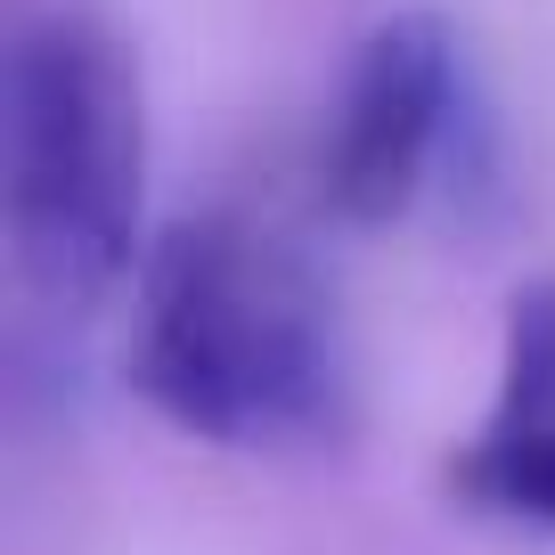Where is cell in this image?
I'll use <instances>...</instances> for the list:
<instances>
[{
	"label": "cell",
	"instance_id": "6da1fadb",
	"mask_svg": "<svg viewBox=\"0 0 555 555\" xmlns=\"http://www.w3.org/2000/svg\"><path fill=\"white\" fill-rule=\"evenodd\" d=\"M131 392L212 450H335L351 425V344L327 278L237 205L172 221L131 278Z\"/></svg>",
	"mask_w": 555,
	"mask_h": 555
},
{
	"label": "cell",
	"instance_id": "7a4b0ae2",
	"mask_svg": "<svg viewBox=\"0 0 555 555\" xmlns=\"http://www.w3.org/2000/svg\"><path fill=\"white\" fill-rule=\"evenodd\" d=\"M147 99L90 9H34L0 57V229L41 319L82 327L139 278Z\"/></svg>",
	"mask_w": 555,
	"mask_h": 555
},
{
	"label": "cell",
	"instance_id": "3957f363",
	"mask_svg": "<svg viewBox=\"0 0 555 555\" xmlns=\"http://www.w3.org/2000/svg\"><path fill=\"white\" fill-rule=\"evenodd\" d=\"M474 164L466 50L434 9H400L351 50L319 131V205L351 229L409 221Z\"/></svg>",
	"mask_w": 555,
	"mask_h": 555
},
{
	"label": "cell",
	"instance_id": "277c9868",
	"mask_svg": "<svg viewBox=\"0 0 555 555\" xmlns=\"http://www.w3.org/2000/svg\"><path fill=\"white\" fill-rule=\"evenodd\" d=\"M457 499L515 531H555V278L522 286L506 311L499 384L450 466Z\"/></svg>",
	"mask_w": 555,
	"mask_h": 555
}]
</instances>
